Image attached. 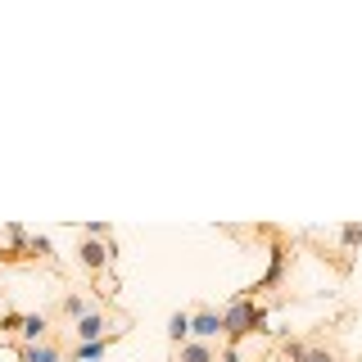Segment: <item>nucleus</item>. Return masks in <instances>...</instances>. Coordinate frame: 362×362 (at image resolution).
Listing matches in <instances>:
<instances>
[{"mask_svg": "<svg viewBox=\"0 0 362 362\" xmlns=\"http://www.w3.org/2000/svg\"><path fill=\"white\" fill-rule=\"evenodd\" d=\"M254 331H267V308H263V303H254V299H240V294H235V299L222 308V339L240 349V339L254 335Z\"/></svg>", "mask_w": 362, "mask_h": 362, "instance_id": "obj_1", "label": "nucleus"}, {"mask_svg": "<svg viewBox=\"0 0 362 362\" xmlns=\"http://www.w3.org/2000/svg\"><path fill=\"white\" fill-rule=\"evenodd\" d=\"M73 254H77V263H82L86 272H105L109 258H113V240H86V235H82Z\"/></svg>", "mask_w": 362, "mask_h": 362, "instance_id": "obj_2", "label": "nucleus"}, {"mask_svg": "<svg viewBox=\"0 0 362 362\" xmlns=\"http://www.w3.org/2000/svg\"><path fill=\"white\" fill-rule=\"evenodd\" d=\"M190 339H204V344L222 339V313H213V308L190 313Z\"/></svg>", "mask_w": 362, "mask_h": 362, "instance_id": "obj_3", "label": "nucleus"}, {"mask_svg": "<svg viewBox=\"0 0 362 362\" xmlns=\"http://www.w3.org/2000/svg\"><path fill=\"white\" fill-rule=\"evenodd\" d=\"M73 335H77V344L105 339V335H109V317H105V313H86L82 322H73Z\"/></svg>", "mask_w": 362, "mask_h": 362, "instance_id": "obj_4", "label": "nucleus"}, {"mask_svg": "<svg viewBox=\"0 0 362 362\" xmlns=\"http://www.w3.org/2000/svg\"><path fill=\"white\" fill-rule=\"evenodd\" d=\"M18 362H68V354L50 339H41V344H18Z\"/></svg>", "mask_w": 362, "mask_h": 362, "instance_id": "obj_5", "label": "nucleus"}, {"mask_svg": "<svg viewBox=\"0 0 362 362\" xmlns=\"http://www.w3.org/2000/svg\"><path fill=\"white\" fill-rule=\"evenodd\" d=\"M45 335H50V317H45V313H23V326H18L23 344H41Z\"/></svg>", "mask_w": 362, "mask_h": 362, "instance_id": "obj_6", "label": "nucleus"}, {"mask_svg": "<svg viewBox=\"0 0 362 362\" xmlns=\"http://www.w3.org/2000/svg\"><path fill=\"white\" fill-rule=\"evenodd\" d=\"M5 231H9V249H0V258H5V263H18V258H28L32 231H28V226H18V222H9Z\"/></svg>", "mask_w": 362, "mask_h": 362, "instance_id": "obj_7", "label": "nucleus"}, {"mask_svg": "<svg viewBox=\"0 0 362 362\" xmlns=\"http://www.w3.org/2000/svg\"><path fill=\"white\" fill-rule=\"evenodd\" d=\"M113 339H118V335H105V339H90V344H73V354H68V362H95V358H105Z\"/></svg>", "mask_w": 362, "mask_h": 362, "instance_id": "obj_8", "label": "nucleus"}, {"mask_svg": "<svg viewBox=\"0 0 362 362\" xmlns=\"http://www.w3.org/2000/svg\"><path fill=\"white\" fill-rule=\"evenodd\" d=\"M177 362H218V349L204 344V339H186L181 344V358Z\"/></svg>", "mask_w": 362, "mask_h": 362, "instance_id": "obj_9", "label": "nucleus"}, {"mask_svg": "<svg viewBox=\"0 0 362 362\" xmlns=\"http://www.w3.org/2000/svg\"><path fill=\"white\" fill-rule=\"evenodd\" d=\"M168 339H173L177 349H181V344L190 339V313H186V308H177L173 317H168Z\"/></svg>", "mask_w": 362, "mask_h": 362, "instance_id": "obj_10", "label": "nucleus"}, {"mask_svg": "<svg viewBox=\"0 0 362 362\" xmlns=\"http://www.w3.org/2000/svg\"><path fill=\"white\" fill-rule=\"evenodd\" d=\"M59 308H64V317H68V322H82L86 313H95V308H90V303L82 299V294H64V303H59Z\"/></svg>", "mask_w": 362, "mask_h": 362, "instance_id": "obj_11", "label": "nucleus"}, {"mask_svg": "<svg viewBox=\"0 0 362 362\" xmlns=\"http://www.w3.org/2000/svg\"><path fill=\"white\" fill-rule=\"evenodd\" d=\"M339 245H344V249H358V245H362V226H358V222L339 226Z\"/></svg>", "mask_w": 362, "mask_h": 362, "instance_id": "obj_12", "label": "nucleus"}, {"mask_svg": "<svg viewBox=\"0 0 362 362\" xmlns=\"http://www.w3.org/2000/svg\"><path fill=\"white\" fill-rule=\"evenodd\" d=\"M86 231V240H113V231H109V222H86L82 226Z\"/></svg>", "mask_w": 362, "mask_h": 362, "instance_id": "obj_13", "label": "nucleus"}, {"mask_svg": "<svg viewBox=\"0 0 362 362\" xmlns=\"http://www.w3.org/2000/svg\"><path fill=\"white\" fill-rule=\"evenodd\" d=\"M23 313H0V335H18Z\"/></svg>", "mask_w": 362, "mask_h": 362, "instance_id": "obj_14", "label": "nucleus"}, {"mask_svg": "<svg viewBox=\"0 0 362 362\" xmlns=\"http://www.w3.org/2000/svg\"><path fill=\"white\" fill-rule=\"evenodd\" d=\"M303 362H339L331 349H322V344H308V354H303Z\"/></svg>", "mask_w": 362, "mask_h": 362, "instance_id": "obj_15", "label": "nucleus"}, {"mask_svg": "<svg viewBox=\"0 0 362 362\" xmlns=\"http://www.w3.org/2000/svg\"><path fill=\"white\" fill-rule=\"evenodd\" d=\"M303 354H308L303 339H286V362H303Z\"/></svg>", "mask_w": 362, "mask_h": 362, "instance_id": "obj_16", "label": "nucleus"}]
</instances>
